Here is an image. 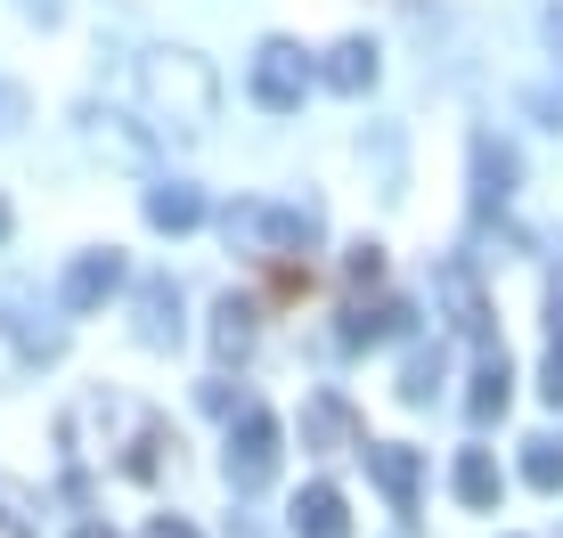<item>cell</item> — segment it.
Here are the masks:
<instances>
[{"instance_id":"obj_14","label":"cell","mask_w":563,"mask_h":538,"mask_svg":"<svg viewBox=\"0 0 563 538\" xmlns=\"http://www.w3.org/2000/svg\"><path fill=\"white\" fill-rule=\"evenodd\" d=\"M147 221L164 228V237H180V228L205 221V197H197L188 180H155V188H147Z\"/></svg>"},{"instance_id":"obj_2","label":"cell","mask_w":563,"mask_h":538,"mask_svg":"<svg viewBox=\"0 0 563 538\" xmlns=\"http://www.w3.org/2000/svg\"><path fill=\"white\" fill-rule=\"evenodd\" d=\"M278 449H286L278 416H269V408H245L238 425H229V490H269Z\"/></svg>"},{"instance_id":"obj_13","label":"cell","mask_w":563,"mask_h":538,"mask_svg":"<svg viewBox=\"0 0 563 538\" xmlns=\"http://www.w3.org/2000/svg\"><path fill=\"white\" fill-rule=\"evenodd\" d=\"M409 326H417V311H409V302H376V311L360 302V311L343 318V351H367V343H393V335H409Z\"/></svg>"},{"instance_id":"obj_17","label":"cell","mask_w":563,"mask_h":538,"mask_svg":"<svg viewBox=\"0 0 563 538\" xmlns=\"http://www.w3.org/2000/svg\"><path fill=\"white\" fill-rule=\"evenodd\" d=\"M457 497H465L474 514L498 506V466H490V449H465V457H457Z\"/></svg>"},{"instance_id":"obj_11","label":"cell","mask_w":563,"mask_h":538,"mask_svg":"<svg viewBox=\"0 0 563 538\" xmlns=\"http://www.w3.org/2000/svg\"><path fill=\"white\" fill-rule=\"evenodd\" d=\"M319 82L327 90H343V99H360V90H376V42H335L327 49V66H319Z\"/></svg>"},{"instance_id":"obj_6","label":"cell","mask_w":563,"mask_h":538,"mask_svg":"<svg viewBox=\"0 0 563 538\" xmlns=\"http://www.w3.org/2000/svg\"><path fill=\"white\" fill-rule=\"evenodd\" d=\"M367 473L384 482V497H393L400 514H417V482H424L417 449H400V440H367Z\"/></svg>"},{"instance_id":"obj_1","label":"cell","mask_w":563,"mask_h":538,"mask_svg":"<svg viewBox=\"0 0 563 538\" xmlns=\"http://www.w3.org/2000/svg\"><path fill=\"white\" fill-rule=\"evenodd\" d=\"M147 99H155V114H172L180 131H205L212 123V66L205 57H188V49H155L147 57Z\"/></svg>"},{"instance_id":"obj_19","label":"cell","mask_w":563,"mask_h":538,"mask_svg":"<svg viewBox=\"0 0 563 538\" xmlns=\"http://www.w3.org/2000/svg\"><path fill=\"white\" fill-rule=\"evenodd\" d=\"M522 482L531 490H563V440L555 433H539L531 449H522Z\"/></svg>"},{"instance_id":"obj_12","label":"cell","mask_w":563,"mask_h":538,"mask_svg":"<svg viewBox=\"0 0 563 538\" xmlns=\"http://www.w3.org/2000/svg\"><path fill=\"white\" fill-rule=\"evenodd\" d=\"M295 538H352V514H343V490L310 482L295 497Z\"/></svg>"},{"instance_id":"obj_3","label":"cell","mask_w":563,"mask_h":538,"mask_svg":"<svg viewBox=\"0 0 563 538\" xmlns=\"http://www.w3.org/2000/svg\"><path fill=\"white\" fill-rule=\"evenodd\" d=\"M221 228L245 254H302L310 245V213H278V204H229Z\"/></svg>"},{"instance_id":"obj_18","label":"cell","mask_w":563,"mask_h":538,"mask_svg":"<svg viewBox=\"0 0 563 538\" xmlns=\"http://www.w3.org/2000/svg\"><path fill=\"white\" fill-rule=\"evenodd\" d=\"M433 392H441V343H417L409 368H400V400H409V408H424Z\"/></svg>"},{"instance_id":"obj_4","label":"cell","mask_w":563,"mask_h":538,"mask_svg":"<svg viewBox=\"0 0 563 538\" xmlns=\"http://www.w3.org/2000/svg\"><path fill=\"white\" fill-rule=\"evenodd\" d=\"M245 90H254V107H269V114H295L302 90H310V57H302L295 42H262V49H254V74H245Z\"/></svg>"},{"instance_id":"obj_25","label":"cell","mask_w":563,"mask_h":538,"mask_svg":"<svg viewBox=\"0 0 563 538\" xmlns=\"http://www.w3.org/2000/svg\"><path fill=\"white\" fill-rule=\"evenodd\" d=\"M74 538H114V530H107V523H90V530H74Z\"/></svg>"},{"instance_id":"obj_27","label":"cell","mask_w":563,"mask_h":538,"mask_svg":"<svg viewBox=\"0 0 563 538\" xmlns=\"http://www.w3.org/2000/svg\"><path fill=\"white\" fill-rule=\"evenodd\" d=\"M0 107H9V90H0Z\"/></svg>"},{"instance_id":"obj_24","label":"cell","mask_w":563,"mask_h":538,"mask_svg":"<svg viewBox=\"0 0 563 538\" xmlns=\"http://www.w3.org/2000/svg\"><path fill=\"white\" fill-rule=\"evenodd\" d=\"M548 42L563 49V9H548Z\"/></svg>"},{"instance_id":"obj_16","label":"cell","mask_w":563,"mask_h":538,"mask_svg":"<svg viewBox=\"0 0 563 538\" xmlns=\"http://www.w3.org/2000/svg\"><path fill=\"white\" fill-rule=\"evenodd\" d=\"M212 351H221V359H245V351H254V302L221 294V311H212Z\"/></svg>"},{"instance_id":"obj_10","label":"cell","mask_w":563,"mask_h":538,"mask_svg":"<svg viewBox=\"0 0 563 538\" xmlns=\"http://www.w3.org/2000/svg\"><path fill=\"white\" fill-rule=\"evenodd\" d=\"M302 449H360V416L343 408L335 392H319L302 408Z\"/></svg>"},{"instance_id":"obj_20","label":"cell","mask_w":563,"mask_h":538,"mask_svg":"<svg viewBox=\"0 0 563 538\" xmlns=\"http://www.w3.org/2000/svg\"><path fill=\"white\" fill-rule=\"evenodd\" d=\"M0 538H33V506L16 490H0Z\"/></svg>"},{"instance_id":"obj_23","label":"cell","mask_w":563,"mask_h":538,"mask_svg":"<svg viewBox=\"0 0 563 538\" xmlns=\"http://www.w3.org/2000/svg\"><path fill=\"white\" fill-rule=\"evenodd\" d=\"M147 538H205V530H197V523H180V514H155Z\"/></svg>"},{"instance_id":"obj_7","label":"cell","mask_w":563,"mask_h":538,"mask_svg":"<svg viewBox=\"0 0 563 538\" xmlns=\"http://www.w3.org/2000/svg\"><path fill=\"white\" fill-rule=\"evenodd\" d=\"M507 400H515V359L498 351V343H482V359H474V392H465V408L490 425V416H507Z\"/></svg>"},{"instance_id":"obj_21","label":"cell","mask_w":563,"mask_h":538,"mask_svg":"<svg viewBox=\"0 0 563 538\" xmlns=\"http://www.w3.org/2000/svg\"><path fill=\"white\" fill-rule=\"evenodd\" d=\"M343 269H352V285H376L384 278V245H352V261H343Z\"/></svg>"},{"instance_id":"obj_9","label":"cell","mask_w":563,"mask_h":538,"mask_svg":"<svg viewBox=\"0 0 563 538\" xmlns=\"http://www.w3.org/2000/svg\"><path fill=\"white\" fill-rule=\"evenodd\" d=\"M140 343H147V351H172V343H180V285H172V278L140 285Z\"/></svg>"},{"instance_id":"obj_5","label":"cell","mask_w":563,"mask_h":538,"mask_svg":"<svg viewBox=\"0 0 563 538\" xmlns=\"http://www.w3.org/2000/svg\"><path fill=\"white\" fill-rule=\"evenodd\" d=\"M123 254H114V245H99V254H74V269H66V285H57V294H66V311H107L114 294H123Z\"/></svg>"},{"instance_id":"obj_8","label":"cell","mask_w":563,"mask_h":538,"mask_svg":"<svg viewBox=\"0 0 563 538\" xmlns=\"http://www.w3.org/2000/svg\"><path fill=\"white\" fill-rule=\"evenodd\" d=\"M441 302H450L457 335L490 343V302H482V285H474V269H465V261H441Z\"/></svg>"},{"instance_id":"obj_26","label":"cell","mask_w":563,"mask_h":538,"mask_svg":"<svg viewBox=\"0 0 563 538\" xmlns=\"http://www.w3.org/2000/svg\"><path fill=\"white\" fill-rule=\"evenodd\" d=\"M0 245H9V197H0Z\"/></svg>"},{"instance_id":"obj_15","label":"cell","mask_w":563,"mask_h":538,"mask_svg":"<svg viewBox=\"0 0 563 538\" xmlns=\"http://www.w3.org/2000/svg\"><path fill=\"white\" fill-rule=\"evenodd\" d=\"M507 197H515V147L474 139V204L490 213V204H507Z\"/></svg>"},{"instance_id":"obj_22","label":"cell","mask_w":563,"mask_h":538,"mask_svg":"<svg viewBox=\"0 0 563 538\" xmlns=\"http://www.w3.org/2000/svg\"><path fill=\"white\" fill-rule=\"evenodd\" d=\"M539 392H548V408H563V343L548 351V368H539Z\"/></svg>"}]
</instances>
